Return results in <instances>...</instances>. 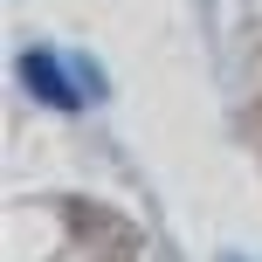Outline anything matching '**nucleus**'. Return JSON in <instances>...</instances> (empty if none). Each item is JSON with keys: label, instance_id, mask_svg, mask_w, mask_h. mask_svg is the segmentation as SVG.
Returning a JSON list of instances; mask_svg holds the SVG:
<instances>
[{"label": "nucleus", "instance_id": "f257e3e1", "mask_svg": "<svg viewBox=\"0 0 262 262\" xmlns=\"http://www.w3.org/2000/svg\"><path fill=\"white\" fill-rule=\"evenodd\" d=\"M21 83L41 97V104H55V111H83V97H90V83H76L69 62L49 55V49H28V55H21Z\"/></svg>", "mask_w": 262, "mask_h": 262}]
</instances>
